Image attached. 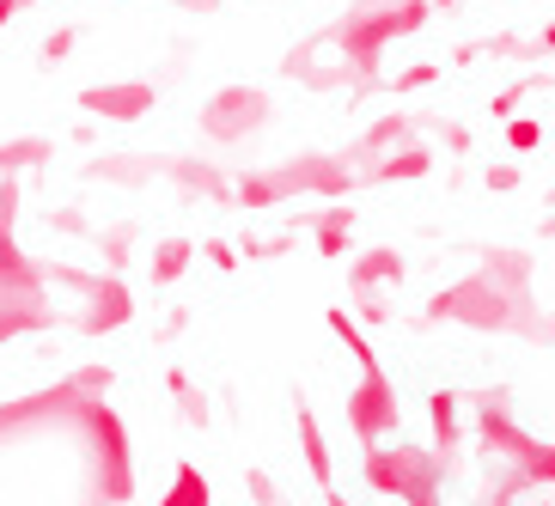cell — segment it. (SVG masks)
<instances>
[{"mask_svg": "<svg viewBox=\"0 0 555 506\" xmlns=\"http://www.w3.org/2000/svg\"><path fill=\"white\" fill-rule=\"evenodd\" d=\"M427 18H434V0H354L343 18L324 25V43L354 67V92H366V86H385L378 80L385 50L397 37H415Z\"/></svg>", "mask_w": 555, "mask_h": 506, "instance_id": "1", "label": "cell"}, {"mask_svg": "<svg viewBox=\"0 0 555 506\" xmlns=\"http://www.w3.org/2000/svg\"><path fill=\"white\" fill-rule=\"evenodd\" d=\"M427 324H464V329H482V336H525V342H550V317H543L538 306H531V294H506V287H494L482 269L464 281H452V287H440V294L422 306Z\"/></svg>", "mask_w": 555, "mask_h": 506, "instance_id": "2", "label": "cell"}, {"mask_svg": "<svg viewBox=\"0 0 555 506\" xmlns=\"http://www.w3.org/2000/svg\"><path fill=\"white\" fill-rule=\"evenodd\" d=\"M354 159L348 153H299V159L275 165V171H250L238 178V208L262 213V208H281L294 196H324V202H348L354 196Z\"/></svg>", "mask_w": 555, "mask_h": 506, "instance_id": "3", "label": "cell"}, {"mask_svg": "<svg viewBox=\"0 0 555 506\" xmlns=\"http://www.w3.org/2000/svg\"><path fill=\"white\" fill-rule=\"evenodd\" d=\"M360 476H366V489L385 494V501L397 506H446V476H452V464H446L440 452H427V445H366V457H360Z\"/></svg>", "mask_w": 555, "mask_h": 506, "instance_id": "4", "label": "cell"}, {"mask_svg": "<svg viewBox=\"0 0 555 506\" xmlns=\"http://www.w3.org/2000/svg\"><path fill=\"white\" fill-rule=\"evenodd\" d=\"M67 415H74V427H80L86 445H92L99 501L104 506H122L134 494V452H129V427H122V415H116L104 397H92V391L74 397V403H67Z\"/></svg>", "mask_w": 555, "mask_h": 506, "instance_id": "5", "label": "cell"}, {"mask_svg": "<svg viewBox=\"0 0 555 506\" xmlns=\"http://www.w3.org/2000/svg\"><path fill=\"white\" fill-rule=\"evenodd\" d=\"M269 116H275V99L262 86L232 80L202 104V134H208L214 147H245V141H257L269 129Z\"/></svg>", "mask_w": 555, "mask_h": 506, "instance_id": "6", "label": "cell"}, {"mask_svg": "<svg viewBox=\"0 0 555 506\" xmlns=\"http://www.w3.org/2000/svg\"><path fill=\"white\" fill-rule=\"evenodd\" d=\"M470 408H476V445H482V457L489 464H525V457L538 452V433H525L519 421H513V403H506L501 385H482V391H470Z\"/></svg>", "mask_w": 555, "mask_h": 506, "instance_id": "7", "label": "cell"}, {"mask_svg": "<svg viewBox=\"0 0 555 506\" xmlns=\"http://www.w3.org/2000/svg\"><path fill=\"white\" fill-rule=\"evenodd\" d=\"M403 421V403H397V385L385 366H360V385L348 391V433L366 445H378L385 433H397Z\"/></svg>", "mask_w": 555, "mask_h": 506, "instance_id": "8", "label": "cell"}, {"mask_svg": "<svg viewBox=\"0 0 555 506\" xmlns=\"http://www.w3.org/2000/svg\"><path fill=\"white\" fill-rule=\"evenodd\" d=\"M159 104V86L153 80H92L80 86V111L86 116H104V122H141V116Z\"/></svg>", "mask_w": 555, "mask_h": 506, "instance_id": "9", "label": "cell"}, {"mask_svg": "<svg viewBox=\"0 0 555 506\" xmlns=\"http://www.w3.org/2000/svg\"><path fill=\"white\" fill-rule=\"evenodd\" d=\"M134 317V294L122 287V275H92L86 281V317H80V336H111Z\"/></svg>", "mask_w": 555, "mask_h": 506, "instance_id": "10", "label": "cell"}, {"mask_svg": "<svg viewBox=\"0 0 555 506\" xmlns=\"http://www.w3.org/2000/svg\"><path fill=\"white\" fill-rule=\"evenodd\" d=\"M171 165H178V153H99V159H86V178L134 190V183L171 178Z\"/></svg>", "mask_w": 555, "mask_h": 506, "instance_id": "11", "label": "cell"}, {"mask_svg": "<svg viewBox=\"0 0 555 506\" xmlns=\"http://www.w3.org/2000/svg\"><path fill=\"white\" fill-rule=\"evenodd\" d=\"M50 281H37V287H13V281H0V342H13V336H31V329L50 324V294H43Z\"/></svg>", "mask_w": 555, "mask_h": 506, "instance_id": "12", "label": "cell"}, {"mask_svg": "<svg viewBox=\"0 0 555 506\" xmlns=\"http://www.w3.org/2000/svg\"><path fill=\"white\" fill-rule=\"evenodd\" d=\"M415 141V116H403V111H391V116H378V122H366V129L348 141V159H354V171H366L373 159H385V153H397V147H409Z\"/></svg>", "mask_w": 555, "mask_h": 506, "instance_id": "13", "label": "cell"}, {"mask_svg": "<svg viewBox=\"0 0 555 506\" xmlns=\"http://www.w3.org/2000/svg\"><path fill=\"white\" fill-rule=\"evenodd\" d=\"M427 427H434V452L446 457L457 470V452H464V391H452V385H440V391L427 397Z\"/></svg>", "mask_w": 555, "mask_h": 506, "instance_id": "14", "label": "cell"}, {"mask_svg": "<svg viewBox=\"0 0 555 506\" xmlns=\"http://www.w3.org/2000/svg\"><path fill=\"white\" fill-rule=\"evenodd\" d=\"M348 245H354V202H324L311 213V250L324 262H343Z\"/></svg>", "mask_w": 555, "mask_h": 506, "instance_id": "15", "label": "cell"}, {"mask_svg": "<svg viewBox=\"0 0 555 506\" xmlns=\"http://www.w3.org/2000/svg\"><path fill=\"white\" fill-rule=\"evenodd\" d=\"M171 183H178L183 196H208V202H238V183L220 171L214 159H196V153H178L171 165Z\"/></svg>", "mask_w": 555, "mask_h": 506, "instance_id": "16", "label": "cell"}, {"mask_svg": "<svg viewBox=\"0 0 555 506\" xmlns=\"http://www.w3.org/2000/svg\"><path fill=\"white\" fill-rule=\"evenodd\" d=\"M397 281H403V250H391V245H373V250H360V257L348 262V299L378 294V287H397Z\"/></svg>", "mask_w": 555, "mask_h": 506, "instance_id": "17", "label": "cell"}, {"mask_svg": "<svg viewBox=\"0 0 555 506\" xmlns=\"http://www.w3.org/2000/svg\"><path fill=\"white\" fill-rule=\"evenodd\" d=\"M434 171V153L422 147V141H409V147L385 153V159H373L366 171H360V183H415Z\"/></svg>", "mask_w": 555, "mask_h": 506, "instance_id": "18", "label": "cell"}, {"mask_svg": "<svg viewBox=\"0 0 555 506\" xmlns=\"http://www.w3.org/2000/svg\"><path fill=\"white\" fill-rule=\"evenodd\" d=\"M531 250H506V245H482V275L494 281V287H506V294L519 299V294H531Z\"/></svg>", "mask_w": 555, "mask_h": 506, "instance_id": "19", "label": "cell"}, {"mask_svg": "<svg viewBox=\"0 0 555 506\" xmlns=\"http://www.w3.org/2000/svg\"><path fill=\"white\" fill-rule=\"evenodd\" d=\"M294 427H299V452H306L311 482H318V489H336V464H330V440H324V427H318V415H311L306 403H299Z\"/></svg>", "mask_w": 555, "mask_h": 506, "instance_id": "20", "label": "cell"}, {"mask_svg": "<svg viewBox=\"0 0 555 506\" xmlns=\"http://www.w3.org/2000/svg\"><path fill=\"white\" fill-rule=\"evenodd\" d=\"M50 159H55V134H13V141H0V178L43 171Z\"/></svg>", "mask_w": 555, "mask_h": 506, "instance_id": "21", "label": "cell"}, {"mask_svg": "<svg viewBox=\"0 0 555 506\" xmlns=\"http://www.w3.org/2000/svg\"><path fill=\"white\" fill-rule=\"evenodd\" d=\"M153 506H214V494H208V476H202L196 464H178V476H171V489H165Z\"/></svg>", "mask_w": 555, "mask_h": 506, "instance_id": "22", "label": "cell"}, {"mask_svg": "<svg viewBox=\"0 0 555 506\" xmlns=\"http://www.w3.org/2000/svg\"><path fill=\"white\" fill-rule=\"evenodd\" d=\"M190 262H196V245H190V238H165V245H153V281L171 287V281L190 275Z\"/></svg>", "mask_w": 555, "mask_h": 506, "instance_id": "23", "label": "cell"}, {"mask_svg": "<svg viewBox=\"0 0 555 506\" xmlns=\"http://www.w3.org/2000/svg\"><path fill=\"white\" fill-rule=\"evenodd\" d=\"M92 245H99V257L111 262V275H122V269H129V250H134V226L129 220H116V226L92 232Z\"/></svg>", "mask_w": 555, "mask_h": 506, "instance_id": "24", "label": "cell"}, {"mask_svg": "<svg viewBox=\"0 0 555 506\" xmlns=\"http://www.w3.org/2000/svg\"><path fill=\"white\" fill-rule=\"evenodd\" d=\"M165 391L178 397V408H183V421H190V427H208V397L190 385V373H183V366H178V373H165Z\"/></svg>", "mask_w": 555, "mask_h": 506, "instance_id": "25", "label": "cell"}, {"mask_svg": "<svg viewBox=\"0 0 555 506\" xmlns=\"http://www.w3.org/2000/svg\"><path fill=\"white\" fill-rule=\"evenodd\" d=\"M434 80H440V62H409V67H397L385 86H391L397 99H409V92H427Z\"/></svg>", "mask_w": 555, "mask_h": 506, "instance_id": "26", "label": "cell"}, {"mask_svg": "<svg viewBox=\"0 0 555 506\" xmlns=\"http://www.w3.org/2000/svg\"><path fill=\"white\" fill-rule=\"evenodd\" d=\"M519 470H525V482H531V489H555V440H543L538 452L519 464Z\"/></svg>", "mask_w": 555, "mask_h": 506, "instance_id": "27", "label": "cell"}, {"mask_svg": "<svg viewBox=\"0 0 555 506\" xmlns=\"http://www.w3.org/2000/svg\"><path fill=\"white\" fill-rule=\"evenodd\" d=\"M74 50H80V31H74V25H55V31L43 37V50H37V62H43V67H55V62H67Z\"/></svg>", "mask_w": 555, "mask_h": 506, "instance_id": "28", "label": "cell"}, {"mask_svg": "<svg viewBox=\"0 0 555 506\" xmlns=\"http://www.w3.org/2000/svg\"><path fill=\"white\" fill-rule=\"evenodd\" d=\"M506 147H513V153L543 147V122H538V116H506Z\"/></svg>", "mask_w": 555, "mask_h": 506, "instance_id": "29", "label": "cell"}, {"mask_svg": "<svg viewBox=\"0 0 555 506\" xmlns=\"http://www.w3.org/2000/svg\"><path fill=\"white\" fill-rule=\"evenodd\" d=\"M50 226L67 232V238H92V220H86L80 208H67V202H62V208H50Z\"/></svg>", "mask_w": 555, "mask_h": 506, "instance_id": "30", "label": "cell"}, {"mask_svg": "<svg viewBox=\"0 0 555 506\" xmlns=\"http://www.w3.org/2000/svg\"><path fill=\"white\" fill-rule=\"evenodd\" d=\"M531 86H538V80H513V86H501L489 111L501 116V122H506V116H519V104H525V92H531Z\"/></svg>", "mask_w": 555, "mask_h": 506, "instance_id": "31", "label": "cell"}, {"mask_svg": "<svg viewBox=\"0 0 555 506\" xmlns=\"http://www.w3.org/2000/svg\"><path fill=\"white\" fill-rule=\"evenodd\" d=\"M434 129H440V147L452 153V159H464V153L476 147V134L464 129V122H434Z\"/></svg>", "mask_w": 555, "mask_h": 506, "instance_id": "32", "label": "cell"}, {"mask_svg": "<svg viewBox=\"0 0 555 506\" xmlns=\"http://www.w3.org/2000/svg\"><path fill=\"white\" fill-rule=\"evenodd\" d=\"M354 317H360V324H391V299H378V294H354Z\"/></svg>", "mask_w": 555, "mask_h": 506, "instance_id": "33", "label": "cell"}, {"mask_svg": "<svg viewBox=\"0 0 555 506\" xmlns=\"http://www.w3.org/2000/svg\"><path fill=\"white\" fill-rule=\"evenodd\" d=\"M294 245V232H281V238H257V232H245V257L262 262V257H281V250Z\"/></svg>", "mask_w": 555, "mask_h": 506, "instance_id": "34", "label": "cell"}, {"mask_svg": "<svg viewBox=\"0 0 555 506\" xmlns=\"http://www.w3.org/2000/svg\"><path fill=\"white\" fill-rule=\"evenodd\" d=\"M202 257H208L220 275H232V269H238V250H232L227 238H202Z\"/></svg>", "mask_w": 555, "mask_h": 506, "instance_id": "35", "label": "cell"}, {"mask_svg": "<svg viewBox=\"0 0 555 506\" xmlns=\"http://www.w3.org/2000/svg\"><path fill=\"white\" fill-rule=\"evenodd\" d=\"M111 366H80V373H74V385H80V391H92V397H99V391H111Z\"/></svg>", "mask_w": 555, "mask_h": 506, "instance_id": "36", "label": "cell"}, {"mask_svg": "<svg viewBox=\"0 0 555 506\" xmlns=\"http://www.w3.org/2000/svg\"><path fill=\"white\" fill-rule=\"evenodd\" d=\"M482 183L506 196V190H519V165H489V178H482Z\"/></svg>", "mask_w": 555, "mask_h": 506, "instance_id": "37", "label": "cell"}, {"mask_svg": "<svg viewBox=\"0 0 555 506\" xmlns=\"http://www.w3.org/2000/svg\"><path fill=\"white\" fill-rule=\"evenodd\" d=\"M245 482H250V494H257V506H281V494H275V482H269V476H262V470H250V476H245Z\"/></svg>", "mask_w": 555, "mask_h": 506, "instance_id": "38", "label": "cell"}, {"mask_svg": "<svg viewBox=\"0 0 555 506\" xmlns=\"http://www.w3.org/2000/svg\"><path fill=\"white\" fill-rule=\"evenodd\" d=\"M171 7L190 13V18H214V13H220V0H171Z\"/></svg>", "mask_w": 555, "mask_h": 506, "instance_id": "39", "label": "cell"}, {"mask_svg": "<svg viewBox=\"0 0 555 506\" xmlns=\"http://www.w3.org/2000/svg\"><path fill=\"white\" fill-rule=\"evenodd\" d=\"M183 324H190V311H171V317H165V329H159V336H165V342H171V336H183Z\"/></svg>", "mask_w": 555, "mask_h": 506, "instance_id": "40", "label": "cell"}, {"mask_svg": "<svg viewBox=\"0 0 555 506\" xmlns=\"http://www.w3.org/2000/svg\"><path fill=\"white\" fill-rule=\"evenodd\" d=\"M476 55H482V43H457V50H452V67H464V62H476Z\"/></svg>", "mask_w": 555, "mask_h": 506, "instance_id": "41", "label": "cell"}, {"mask_svg": "<svg viewBox=\"0 0 555 506\" xmlns=\"http://www.w3.org/2000/svg\"><path fill=\"white\" fill-rule=\"evenodd\" d=\"M538 37H543V55H555V18H550V25H543Z\"/></svg>", "mask_w": 555, "mask_h": 506, "instance_id": "42", "label": "cell"}, {"mask_svg": "<svg viewBox=\"0 0 555 506\" xmlns=\"http://www.w3.org/2000/svg\"><path fill=\"white\" fill-rule=\"evenodd\" d=\"M457 7H464V0H434V13H457Z\"/></svg>", "mask_w": 555, "mask_h": 506, "instance_id": "43", "label": "cell"}, {"mask_svg": "<svg viewBox=\"0 0 555 506\" xmlns=\"http://www.w3.org/2000/svg\"><path fill=\"white\" fill-rule=\"evenodd\" d=\"M324 501H330V506H348V501H343V494H336V489H324Z\"/></svg>", "mask_w": 555, "mask_h": 506, "instance_id": "44", "label": "cell"}, {"mask_svg": "<svg viewBox=\"0 0 555 506\" xmlns=\"http://www.w3.org/2000/svg\"><path fill=\"white\" fill-rule=\"evenodd\" d=\"M519 506H550V501H538V494H525V501Z\"/></svg>", "mask_w": 555, "mask_h": 506, "instance_id": "45", "label": "cell"}, {"mask_svg": "<svg viewBox=\"0 0 555 506\" xmlns=\"http://www.w3.org/2000/svg\"><path fill=\"white\" fill-rule=\"evenodd\" d=\"M543 232H550V238H555V220H543Z\"/></svg>", "mask_w": 555, "mask_h": 506, "instance_id": "46", "label": "cell"}, {"mask_svg": "<svg viewBox=\"0 0 555 506\" xmlns=\"http://www.w3.org/2000/svg\"><path fill=\"white\" fill-rule=\"evenodd\" d=\"M550 348H555V317H550Z\"/></svg>", "mask_w": 555, "mask_h": 506, "instance_id": "47", "label": "cell"}]
</instances>
